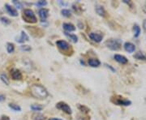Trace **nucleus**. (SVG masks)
Listing matches in <instances>:
<instances>
[{"mask_svg": "<svg viewBox=\"0 0 146 120\" xmlns=\"http://www.w3.org/2000/svg\"><path fill=\"white\" fill-rule=\"evenodd\" d=\"M31 93L33 97L39 99H44L48 96V92L46 89L40 84H34L32 86Z\"/></svg>", "mask_w": 146, "mask_h": 120, "instance_id": "1", "label": "nucleus"}, {"mask_svg": "<svg viewBox=\"0 0 146 120\" xmlns=\"http://www.w3.org/2000/svg\"><path fill=\"white\" fill-rule=\"evenodd\" d=\"M106 46L111 50H119L121 47V42L118 39H110L106 41Z\"/></svg>", "mask_w": 146, "mask_h": 120, "instance_id": "2", "label": "nucleus"}, {"mask_svg": "<svg viewBox=\"0 0 146 120\" xmlns=\"http://www.w3.org/2000/svg\"><path fill=\"white\" fill-rule=\"evenodd\" d=\"M24 19L25 21L30 22V23L36 22V16L31 9H25V11H24Z\"/></svg>", "mask_w": 146, "mask_h": 120, "instance_id": "3", "label": "nucleus"}, {"mask_svg": "<svg viewBox=\"0 0 146 120\" xmlns=\"http://www.w3.org/2000/svg\"><path fill=\"white\" fill-rule=\"evenodd\" d=\"M56 107H57L58 109H59V110H63V112L67 113L68 115H71V114L72 113V109L70 108V106H69L68 104H66L65 102H63V101L58 102V103L56 105Z\"/></svg>", "mask_w": 146, "mask_h": 120, "instance_id": "4", "label": "nucleus"}, {"mask_svg": "<svg viewBox=\"0 0 146 120\" xmlns=\"http://www.w3.org/2000/svg\"><path fill=\"white\" fill-rule=\"evenodd\" d=\"M116 105H130L131 104V101L129 100L124 99L123 97H119V98H115V101H114Z\"/></svg>", "mask_w": 146, "mask_h": 120, "instance_id": "5", "label": "nucleus"}, {"mask_svg": "<svg viewBox=\"0 0 146 120\" xmlns=\"http://www.w3.org/2000/svg\"><path fill=\"white\" fill-rule=\"evenodd\" d=\"M89 37L91 40H93L95 42H98V43L102 42V40L103 38L102 35H101L99 33H96V32H91V33H89Z\"/></svg>", "mask_w": 146, "mask_h": 120, "instance_id": "6", "label": "nucleus"}, {"mask_svg": "<svg viewBox=\"0 0 146 120\" xmlns=\"http://www.w3.org/2000/svg\"><path fill=\"white\" fill-rule=\"evenodd\" d=\"M5 8L7 11V13L10 15V16H13V17H16V16H18V12H17V11L13 7H11L9 4H6L5 5Z\"/></svg>", "mask_w": 146, "mask_h": 120, "instance_id": "7", "label": "nucleus"}, {"mask_svg": "<svg viewBox=\"0 0 146 120\" xmlns=\"http://www.w3.org/2000/svg\"><path fill=\"white\" fill-rule=\"evenodd\" d=\"M56 45H57V46L59 49H61L63 50H69V48H70V45L68 44V42H65V41H63V40L58 41L56 42Z\"/></svg>", "mask_w": 146, "mask_h": 120, "instance_id": "8", "label": "nucleus"}, {"mask_svg": "<svg viewBox=\"0 0 146 120\" xmlns=\"http://www.w3.org/2000/svg\"><path fill=\"white\" fill-rule=\"evenodd\" d=\"M114 58L115 59V61H117L118 63H121V64H126L128 62V59L124 56L121 55V54H115Z\"/></svg>", "mask_w": 146, "mask_h": 120, "instance_id": "9", "label": "nucleus"}, {"mask_svg": "<svg viewBox=\"0 0 146 120\" xmlns=\"http://www.w3.org/2000/svg\"><path fill=\"white\" fill-rule=\"evenodd\" d=\"M11 77L13 80H20L22 79V74L21 72L17 70V69H14L11 72Z\"/></svg>", "mask_w": 146, "mask_h": 120, "instance_id": "10", "label": "nucleus"}, {"mask_svg": "<svg viewBox=\"0 0 146 120\" xmlns=\"http://www.w3.org/2000/svg\"><path fill=\"white\" fill-rule=\"evenodd\" d=\"M124 49L127 52L133 53L136 50V46L134 44H132L131 42H126L124 44Z\"/></svg>", "mask_w": 146, "mask_h": 120, "instance_id": "11", "label": "nucleus"}, {"mask_svg": "<svg viewBox=\"0 0 146 120\" xmlns=\"http://www.w3.org/2000/svg\"><path fill=\"white\" fill-rule=\"evenodd\" d=\"M38 14H39V16H40L41 20L43 21H45L47 17H48V16H49V11L46 9V8H42V9L39 10Z\"/></svg>", "mask_w": 146, "mask_h": 120, "instance_id": "12", "label": "nucleus"}, {"mask_svg": "<svg viewBox=\"0 0 146 120\" xmlns=\"http://www.w3.org/2000/svg\"><path fill=\"white\" fill-rule=\"evenodd\" d=\"M63 29L68 32H73L76 30V27L73 25L72 24H70V23H64L63 25Z\"/></svg>", "mask_w": 146, "mask_h": 120, "instance_id": "13", "label": "nucleus"}, {"mask_svg": "<svg viewBox=\"0 0 146 120\" xmlns=\"http://www.w3.org/2000/svg\"><path fill=\"white\" fill-rule=\"evenodd\" d=\"M89 65L93 68H98L101 65V62L98 59H96V58H90L89 60Z\"/></svg>", "mask_w": 146, "mask_h": 120, "instance_id": "14", "label": "nucleus"}, {"mask_svg": "<svg viewBox=\"0 0 146 120\" xmlns=\"http://www.w3.org/2000/svg\"><path fill=\"white\" fill-rule=\"evenodd\" d=\"M95 10H96V12L101 16H103L104 17L106 16V11H105L104 7H102V6L101 5H97L96 6V8H95Z\"/></svg>", "mask_w": 146, "mask_h": 120, "instance_id": "15", "label": "nucleus"}, {"mask_svg": "<svg viewBox=\"0 0 146 120\" xmlns=\"http://www.w3.org/2000/svg\"><path fill=\"white\" fill-rule=\"evenodd\" d=\"M134 58L138 59V60H143V61H145L146 60V54L144 52H141V51H138L135 54Z\"/></svg>", "mask_w": 146, "mask_h": 120, "instance_id": "16", "label": "nucleus"}, {"mask_svg": "<svg viewBox=\"0 0 146 120\" xmlns=\"http://www.w3.org/2000/svg\"><path fill=\"white\" fill-rule=\"evenodd\" d=\"M29 40V37H28V35H27L26 33L24 31L21 32V36L20 38H18L16 41L17 42H20V43H22V42H28Z\"/></svg>", "mask_w": 146, "mask_h": 120, "instance_id": "17", "label": "nucleus"}, {"mask_svg": "<svg viewBox=\"0 0 146 120\" xmlns=\"http://www.w3.org/2000/svg\"><path fill=\"white\" fill-rule=\"evenodd\" d=\"M65 35H66V36H67L68 38H69V39H71V40H72L73 42H75V43H76V42H77V41H78V37H76L75 34L68 33V32H65Z\"/></svg>", "mask_w": 146, "mask_h": 120, "instance_id": "18", "label": "nucleus"}, {"mask_svg": "<svg viewBox=\"0 0 146 120\" xmlns=\"http://www.w3.org/2000/svg\"><path fill=\"white\" fill-rule=\"evenodd\" d=\"M133 30H134V36L135 37H138L140 36V34H141V28L138 26L137 25H135L134 26H133Z\"/></svg>", "mask_w": 146, "mask_h": 120, "instance_id": "19", "label": "nucleus"}, {"mask_svg": "<svg viewBox=\"0 0 146 120\" xmlns=\"http://www.w3.org/2000/svg\"><path fill=\"white\" fill-rule=\"evenodd\" d=\"M7 52L9 53V54L14 52V50H15L14 45L12 43H7Z\"/></svg>", "mask_w": 146, "mask_h": 120, "instance_id": "20", "label": "nucleus"}, {"mask_svg": "<svg viewBox=\"0 0 146 120\" xmlns=\"http://www.w3.org/2000/svg\"><path fill=\"white\" fill-rule=\"evenodd\" d=\"M30 108L33 111H41L42 110V106L40 105H32Z\"/></svg>", "mask_w": 146, "mask_h": 120, "instance_id": "21", "label": "nucleus"}, {"mask_svg": "<svg viewBox=\"0 0 146 120\" xmlns=\"http://www.w3.org/2000/svg\"><path fill=\"white\" fill-rule=\"evenodd\" d=\"M9 107H10L11 109L12 110H14V111H21V108L20 105H18L16 104H9Z\"/></svg>", "mask_w": 146, "mask_h": 120, "instance_id": "22", "label": "nucleus"}, {"mask_svg": "<svg viewBox=\"0 0 146 120\" xmlns=\"http://www.w3.org/2000/svg\"><path fill=\"white\" fill-rule=\"evenodd\" d=\"M0 21H1L3 25H9L11 23V21H9L7 17H4V16L0 17Z\"/></svg>", "mask_w": 146, "mask_h": 120, "instance_id": "23", "label": "nucleus"}, {"mask_svg": "<svg viewBox=\"0 0 146 120\" xmlns=\"http://www.w3.org/2000/svg\"><path fill=\"white\" fill-rule=\"evenodd\" d=\"M61 13H62V15L63 16H65V17H69V16H71V11L68 9H63L62 11H61Z\"/></svg>", "mask_w": 146, "mask_h": 120, "instance_id": "24", "label": "nucleus"}, {"mask_svg": "<svg viewBox=\"0 0 146 120\" xmlns=\"http://www.w3.org/2000/svg\"><path fill=\"white\" fill-rule=\"evenodd\" d=\"M0 78H1V80L3 81V83H5L7 85H8L9 84V81H8V80H7V77L6 76V75H1L0 76Z\"/></svg>", "mask_w": 146, "mask_h": 120, "instance_id": "25", "label": "nucleus"}, {"mask_svg": "<svg viewBox=\"0 0 146 120\" xmlns=\"http://www.w3.org/2000/svg\"><path fill=\"white\" fill-rule=\"evenodd\" d=\"M44 119H45V117H44L42 115H40V114H38V115H34V116H33V120H44Z\"/></svg>", "mask_w": 146, "mask_h": 120, "instance_id": "26", "label": "nucleus"}, {"mask_svg": "<svg viewBox=\"0 0 146 120\" xmlns=\"http://www.w3.org/2000/svg\"><path fill=\"white\" fill-rule=\"evenodd\" d=\"M13 3L16 5V8H17V9H21V8H22V4H21V3H20L19 1L13 0Z\"/></svg>", "mask_w": 146, "mask_h": 120, "instance_id": "27", "label": "nucleus"}, {"mask_svg": "<svg viewBox=\"0 0 146 120\" xmlns=\"http://www.w3.org/2000/svg\"><path fill=\"white\" fill-rule=\"evenodd\" d=\"M47 4V2L46 1H42V0H41V1H38L37 2V3H36V5H37V7H44V6H46Z\"/></svg>", "mask_w": 146, "mask_h": 120, "instance_id": "28", "label": "nucleus"}, {"mask_svg": "<svg viewBox=\"0 0 146 120\" xmlns=\"http://www.w3.org/2000/svg\"><path fill=\"white\" fill-rule=\"evenodd\" d=\"M21 49L22 50H25V51H29L31 50V47L29 46H21Z\"/></svg>", "mask_w": 146, "mask_h": 120, "instance_id": "29", "label": "nucleus"}, {"mask_svg": "<svg viewBox=\"0 0 146 120\" xmlns=\"http://www.w3.org/2000/svg\"><path fill=\"white\" fill-rule=\"evenodd\" d=\"M143 29H144V32L146 33V20H144V21H143Z\"/></svg>", "mask_w": 146, "mask_h": 120, "instance_id": "30", "label": "nucleus"}, {"mask_svg": "<svg viewBox=\"0 0 146 120\" xmlns=\"http://www.w3.org/2000/svg\"><path fill=\"white\" fill-rule=\"evenodd\" d=\"M106 68H108L109 69H110V70H111V71H112L113 72H115V68H112V67H111L110 65H107V64H106Z\"/></svg>", "mask_w": 146, "mask_h": 120, "instance_id": "31", "label": "nucleus"}, {"mask_svg": "<svg viewBox=\"0 0 146 120\" xmlns=\"http://www.w3.org/2000/svg\"><path fill=\"white\" fill-rule=\"evenodd\" d=\"M4 100H5V97H4L3 95L0 94V102H1V101H3Z\"/></svg>", "mask_w": 146, "mask_h": 120, "instance_id": "32", "label": "nucleus"}, {"mask_svg": "<svg viewBox=\"0 0 146 120\" xmlns=\"http://www.w3.org/2000/svg\"><path fill=\"white\" fill-rule=\"evenodd\" d=\"M0 120H10V119H9V118H8V117H7V116H3Z\"/></svg>", "mask_w": 146, "mask_h": 120, "instance_id": "33", "label": "nucleus"}, {"mask_svg": "<svg viewBox=\"0 0 146 120\" xmlns=\"http://www.w3.org/2000/svg\"><path fill=\"white\" fill-rule=\"evenodd\" d=\"M58 3H59L60 4H62V5H63V6H67V5H68V3H63L62 1H58Z\"/></svg>", "mask_w": 146, "mask_h": 120, "instance_id": "34", "label": "nucleus"}, {"mask_svg": "<svg viewBox=\"0 0 146 120\" xmlns=\"http://www.w3.org/2000/svg\"><path fill=\"white\" fill-rule=\"evenodd\" d=\"M143 11H144V12L146 14V2L145 3V5H144V7H143Z\"/></svg>", "mask_w": 146, "mask_h": 120, "instance_id": "35", "label": "nucleus"}, {"mask_svg": "<svg viewBox=\"0 0 146 120\" xmlns=\"http://www.w3.org/2000/svg\"><path fill=\"white\" fill-rule=\"evenodd\" d=\"M49 120H62V119H57V118H51V119H50Z\"/></svg>", "mask_w": 146, "mask_h": 120, "instance_id": "36", "label": "nucleus"}]
</instances>
